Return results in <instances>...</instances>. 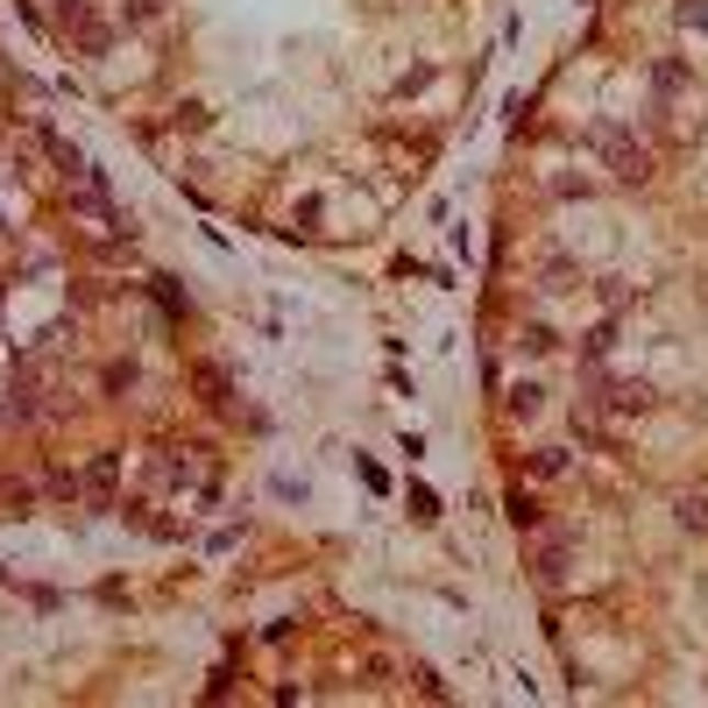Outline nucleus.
I'll use <instances>...</instances> for the list:
<instances>
[{
  "instance_id": "1",
  "label": "nucleus",
  "mask_w": 708,
  "mask_h": 708,
  "mask_svg": "<svg viewBox=\"0 0 708 708\" xmlns=\"http://www.w3.org/2000/svg\"><path fill=\"white\" fill-rule=\"evenodd\" d=\"M603 149H609V164H617V178H644V149H631L623 135H603Z\"/></svg>"
},
{
  "instance_id": "2",
  "label": "nucleus",
  "mask_w": 708,
  "mask_h": 708,
  "mask_svg": "<svg viewBox=\"0 0 708 708\" xmlns=\"http://www.w3.org/2000/svg\"><path fill=\"white\" fill-rule=\"evenodd\" d=\"M510 412H517V418L539 412V383H517V390H510Z\"/></svg>"
}]
</instances>
